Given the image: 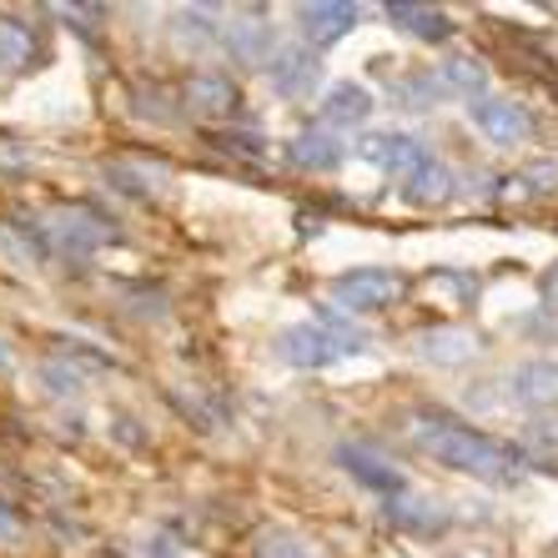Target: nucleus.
Returning a JSON list of instances; mask_svg holds the SVG:
<instances>
[{
    "label": "nucleus",
    "mask_w": 558,
    "mask_h": 558,
    "mask_svg": "<svg viewBox=\"0 0 558 558\" xmlns=\"http://www.w3.org/2000/svg\"><path fill=\"white\" fill-rule=\"evenodd\" d=\"M317 81V56L312 51H282L272 61V86L282 96H307Z\"/></svg>",
    "instance_id": "nucleus-15"
},
{
    "label": "nucleus",
    "mask_w": 558,
    "mask_h": 558,
    "mask_svg": "<svg viewBox=\"0 0 558 558\" xmlns=\"http://www.w3.org/2000/svg\"><path fill=\"white\" fill-rule=\"evenodd\" d=\"M282 357L292 367H327L348 357V352H363L367 338L363 332H348V327H332V323H298L282 332Z\"/></svg>",
    "instance_id": "nucleus-2"
},
{
    "label": "nucleus",
    "mask_w": 558,
    "mask_h": 558,
    "mask_svg": "<svg viewBox=\"0 0 558 558\" xmlns=\"http://www.w3.org/2000/svg\"><path fill=\"white\" fill-rule=\"evenodd\" d=\"M46 232H51L56 247H65L71 257H86V252L106 247V242L117 236V227H111L101 211H92V207H61L51 221H46Z\"/></svg>",
    "instance_id": "nucleus-4"
},
{
    "label": "nucleus",
    "mask_w": 558,
    "mask_h": 558,
    "mask_svg": "<svg viewBox=\"0 0 558 558\" xmlns=\"http://www.w3.org/2000/svg\"><path fill=\"white\" fill-rule=\"evenodd\" d=\"M508 392L513 403H554L558 398V363H523L519 373L508 377Z\"/></svg>",
    "instance_id": "nucleus-13"
},
{
    "label": "nucleus",
    "mask_w": 558,
    "mask_h": 558,
    "mask_svg": "<svg viewBox=\"0 0 558 558\" xmlns=\"http://www.w3.org/2000/svg\"><path fill=\"white\" fill-rule=\"evenodd\" d=\"M417 352H423V357H438V363H463L468 352H473V338H468V332H428Z\"/></svg>",
    "instance_id": "nucleus-20"
},
{
    "label": "nucleus",
    "mask_w": 558,
    "mask_h": 558,
    "mask_svg": "<svg viewBox=\"0 0 558 558\" xmlns=\"http://www.w3.org/2000/svg\"><path fill=\"white\" fill-rule=\"evenodd\" d=\"M363 156L373 161V167L392 171V177H403V182H413L417 171L433 161V156L423 151L413 136H398V131H377V136H367V142H363Z\"/></svg>",
    "instance_id": "nucleus-5"
},
{
    "label": "nucleus",
    "mask_w": 558,
    "mask_h": 558,
    "mask_svg": "<svg viewBox=\"0 0 558 558\" xmlns=\"http://www.w3.org/2000/svg\"><path fill=\"white\" fill-rule=\"evenodd\" d=\"M413 438H417V448H428L438 463L458 468V473H473V478H483V483H519L523 478V458L513 453L508 442L468 428L458 417H442V413L413 417Z\"/></svg>",
    "instance_id": "nucleus-1"
},
{
    "label": "nucleus",
    "mask_w": 558,
    "mask_h": 558,
    "mask_svg": "<svg viewBox=\"0 0 558 558\" xmlns=\"http://www.w3.org/2000/svg\"><path fill=\"white\" fill-rule=\"evenodd\" d=\"M392 92L403 96V106H433V101H442V96H448V86H442V76H433V71H423V76H408V81H398Z\"/></svg>",
    "instance_id": "nucleus-21"
},
{
    "label": "nucleus",
    "mask_w": 558,
    "mask_h": 558,
    "mask_svg": "<svg viewBox=\"0 0 558 558\" xmlns=\"http://www.w3.org/2000/svg\"><path fill=\"white\" fill-rule=\"evenodd\" d=\"M257 558H312L292 533H257Z\"/></svg>",
    "instance_id": "nucleus-23"
},
{
    "label": "nucleus",
    "mask_w": 558,
    "mask_h": 558,
    "mask_svg": "<svg viewBox=\"0 0 558 558\" xmlns=\"http://www.w3.org/2000/svg\"><path fill=\"white\" fill-rule=\"evenodd\" d=\"M388 519L403 529H438L442 508H433V498H398V504H388Z\"/></svg>",
    "instance_id": "nucleus-18"
},
{
    "label": "nucleus",
    "mask_w": 558,
    "mask_h": 558,
    "mask_svg": "<svg viewBox=\"0 0 558 558\" xmlns=\"http://www.w3.org/2000/svg\"><path fill=\"white\" fill-rule=\"evenodd\" d=\"M403 298V277L383 272V267H357V272H342L332 282V302L342 312H383Z\"/></svg>",
    "instance_id": "nucleus-3"
},
{
    "label": "nucleus",
    "mask_w": 558,
    "mask_h": 558,
    "mask_svg": "<svg viewBox=\"0 0 558 558\" xmlns=\"http://www.w3.org/2000/svg\"><path fill=\"white\" fill-rule=\"evenodd\" d=\"M473 126H478L488 142L513 146V142H529L533 121H529V111L513 106V101H478L473 106Z\"/></svg>",
    "instance_id": "nucleus-7"
},
{
    "label": "nucleus",
    "mask_w": 558,
    "mask_h": 558,
    "mask_svg": "<svg viewBox=\"0 0 558 558\" xmlns=\"http://www.w3.org/2000/svg\"><path fill=\"white\" fill-rule=\"evenodd\" d=\"M186 106H192L196 117H227L236 106V86L227 76H192L186 81Z\"/></svg>",
    "instance_id": "nucleus-14"
},
{
    "label": "nucleus",
    "mask_w": 558,
    "mask_h": 558,
    "mask_svg": "<svg viewBox=\"0 0 558 558\" xmlns=\"http://www.w3.org/2000/svg\"><path fill=\"white\" fill-rule=\"evenodd\" d=\"M26 61H31V31L15 26V21H0V81L15 76Z\"/></svg>",
    "instance_id": "nucleus-17"
},
{
    "label": "nucleus",
    "mask_w": 558,
    "mask_h": 558,
    "mask_svg": "<svg viewBox=\"0 0 558 558\" xmlns=\"http://www.w3.org/2000/svg\"><path fill=\"white\" fill-rule=\"evenodd\" d=\"M448 182H453V171L442 167V161H428V167H423L413 182H408V196H413V202H442V196L453 192Z\"/></svg>",
    "instance_id": "nucleus-19"
},
{
    "label": "nucleus",
    "mask_w": 558,
    "mask_h": 558,
    "mask_svg": "<svg viewBox=\"0 0 558 558\" xmlns=\"http://www.w3.org/2000/svg\"><path fill=\"white\" fill-rule=\"evenodd\" d=\"M0 367H5V348H0Z\"/></svg>",
    "instance_id": "nucleus-25"
},
{
    "label": "nucleus",
    "mask_w": 558,
    "mask_h": 558,
    "mask_svg": "<svg viewBox=\"0 0 558 558\" xmlns=\"http://www.w3.org/2000/svg\"><path fill=\"white\" fill-rule=\"evenodd\" d=\"M177 40H182V46H207L211 40V11H182L177 15Z\"/></svg>",
    "instance_id": "nucleus-22"
},
{
    "label": "nucleus",
    "mask_w": 558,
    "mask_h": 558,
    "mask_svg": "<svg viewBox=\"0 0 558 558\" xmlns=\"http://www.w3.org/2000/svg\"><path fill=\"white\" fill-rule=\"evenodd\" d=\"M442 86H448V96H473V92H483L488 86V71H483L473 56H453V61H442Z\"/></svg>",
    "instance_id": "nucleus-16"
},
{
    "label": "nucleus",
    "mask_w": 558,
    "mask_h": 558,
    "mask_svg": "<svg viewBox=\"0 0 558 558\" xmlns=\"http://www.w3.org/2000/svg\"><path fill=\"white\" fill-rule=\"evenodd\" d=\"M46 377H51V392H76L81 388V373H76V367L46 363Z\"/></svg>",
    "instance_id": "nucleus-24"
},
{
    "label": "nucleus",
    "mask_w": 558,
    "mask_h": 558,
    "mask_svg": "<svg viewBox=\"0 0 558 558\" xmlns=\"http://www.w3.org/2000/svg\"><path fill=\"white\" fill-rule=\"evenodd\" d=\"M292 161H298V167H307V171H332L342 161V142L327 126L298 131V136H292Z\"/></svg>",
    "instance_id": "nucleus-12"
},
{
    "label": "nucleus",
    "mask_w": 558,
    "mask_h": 558,
    "mask_svg": "<svg viewBox=\"0 0 558 558\" xmlns=\"http://www.w3.org/2000/svg\"><path fill=\"white\" fill-rule=\"evenodd\" d=\"M338 463L348 468L357 483L377 488V494H398V488H403V473H398L388 458L377 453L373 442H342V448H338Z\"/></svg>",
    "instance_id": "nucleus-6"
},
{
    "label": "nucleus",
    "mask_w": 558,
    "mask_h": 558,
    "mask_svg": "<svg viewBox=\"0 0 558 558\" xmlns=\"http://www.w3.org/2000/svg\"><path fill=\"white\" fill-rule=\"evenodd\" d=\"M302 36L312 40V46H327V40L348 36L352 26H357V5H348V0H317V5H302Z\"/></svg>",
    "instance_id": "nucleus-8"
},
{
    "label": "nucleus",
    "mask_w": 558,
    "mask_h": 558,
    "mask_svg": "<svg viewBox=\"0 0 558 558\" xmlns=\"http://www.w3.org/2000/svg\"><path fill=\"white\" fill-rule=\"evenodd\" d=\"M227 51L247 65H267L272 61V26L257 21V15H236L227 26Z\"/></svg>",
    "instance_id": "nucleus-9"
},
{
    "label": "nucleus",
    "mask_w": 558,
    "mask_h": 558,
    "mask_svg": "<svg viewBox=\"0 0 558 558\" xmlns=\"http://www.w3.org/2000/svg\"><path fill=\"white\" fill-rule=\"evenodd\" d=\"M373 117V96L363 86H352V81H338L323 101V121L327 126H363Z\"/></svg>",
    "instance_id": "nucleus-11"
},
{
    "label": "nucleus",
    "mask_w": 558,
    "mask_h": 558,
    "mask_svg": "<svg viewBox=\"0 0 558 558\" xmlns=\"http://www.w3.org/2000/svg\"><path fill=\"white\" fill-rule=\"evenodd\" d=\"M388 21L403 26L408 36L417 40H448L453 36V21L442 11H428V5H408V0H388Z\"/></svg>",
    "instance_id": "nucleus-10"
}]
</instances>
